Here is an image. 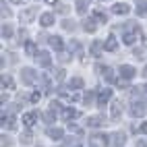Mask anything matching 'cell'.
<instances>
[{
    "instance_id": "obj_15",
    "label": "cell",
    "mask_w": 147,
    "mask_h": 147,
    "mask_svg": "<svg viewBox=\"0 0 147 147\" xmlns=\"http://www.w3.org/2000/svg\"><path fill=\"white\" fill-rule=\"evenodd\" d=\"M124 145V135L118 133V135H114V147H122Z\"/></svg>"
},
{
    "instance_id": "obj_18",
    "label": "cell",
    "mask_w": 147,
    "mask_h": 147,
    "mask_svg": "<svg viewBox=\"0 0 147 147\" xmlns=\"http://www.w3.org/2000/svg\"><path fill=\"white\" fill-rule=\"evenodd\" d=\"M48 135H50L52 139H60V137H62V131H60V129H50V131H48Z\"/></svg>"
},
{
    "instance_id": "obj_29",
    "label": "cell",
    "mask_w": 147,
    "mask_h": 147,
    "mask_svg": "<svg viewBox=\"0 0 147 147\" xmlns=\"http://www.w3.org/2000/svg\"><path fill=\"white\" fill-rule=\"evenodd\" d=\"M83 100H85V104H91V100H93V93H85V97H83Z\"/></svg>"
},
{
    "instance_id": "obj_9",
    "label": "cell",
    "mask_w": 147,
    "mask_h": 147,
    "mask_svg": "<svg viewBox=\"0 0 147 147\" xmlns=\"http://www.w3.org/2000/svg\"><path fill=\"white\" fill-rule=\"evenodd\" d=\"M102 48H104V44H102L100 40H95V42L91 44V54H93V56H100V52H102Z\"/></svg>"
},
{
    "instance_id": "obj_3",
    "label": "cell",
    "mask_w": 147,
    "mask_h": 147,
    "mask_svg": "<svg viewBox=\"0 0 147 147\" xmlns=\"http://www.w3.org/2000/svg\"><path fill=\"white\" fill-rule=\"evenodd\" d=\"M35 118H37V114H35V112H27V114L23 116V124L27 126V129H31V126L35 124Z\"/></svg>"
},
{
    "instance_id": "obj_8",
    "label": "cell",
    "mask_w": 147,
    "mask_h": 147,
    "mask_svg": "<svg viewBox=\"0 0 147 147\" xmlns=\"http://www.w3.org/2000/svg\"><path fill=\"white\" fill-rule=\"evenodd\" d=\"M110 114H112V118H118V116L122 114V104H120V102H114V104H112V112H110Z\"/></svg>"
},
{
    "instance_id": "obj_33",
    "label": "cell",
    "mask_w": 147,
    "mask_h": 147,
    "mask_svg": "<svg viewBox=\"0 0 147 147\" xmlns=\"http://www.w3.org/2000/svg\"><path fill=\"white\" fill-rule=\"evenodd\" d=\"M145 91H147V85H145Z\"/></svg>"
},
{
    "instance_id": "obj_10",
    "label": "cell",
    "mask_w": 147,
    "mask_h": 147,
    "mask_svg": "<svg viewBox=\"0 0 147 147\" xmlns=\"http://www.w3.org/2000/svg\"><path fill=\"white\" fill-rule=\"evenodd\" d=\"M145 112H147V104H145V102H141L139 108H137V106L133 108V114H135V116H143Z\"/></svg>"
},
{
    "instance_id": "obj_22",
    "label": "cell",
    "mask_w": 147,
    "mask_h": 147,
    "mask_svg": "<svg viewBox=\"0 0 147 147\" xmlns=\"http://www.w3.org/2000/svg\"><path fill=\"white\" fill-rule=\"evenodd\" d=\"M89 2V0H77V11L79 13H85V4Z\"/></svg>"
},
{
    "instance_id": "obj_23",
    "label": "cell",
    "mask_w": 147,
    "mask_h": 147,
    "mask_svg": "<svg viewBox=\"0 0 147 147\" xmlns=\"http://www.w3.org/2000/svg\"><path fill=\"white\" fill-rule=\"evenodd\" d=\"M87 124H89V126H100V124H102V120L97 118V116H93V118L87 120Z\"/></svg>"
},
{
    "instance_id": "obj_2",
    "label": "cell",
    "mask_w": 147,
    "mask_h": 147,
    "mask_svg": "<svg viewBox=\"0 0 147 147\" xmlns=\"http://www.w3.org/2000/svg\"><path fill=\"white\" fill-rule=\"evenodd\" d=\"M135 75H137V71H135L133 66H129V64L120 66V77H122V79H133Z\"/></svg>"
},
{
    "instance_id": "obj_7",
    "label": "cell",
    "mask_w": 147,
    "mask_h": 147,
    "mask_svg": "<svg viewBox=\"0 0 147 147\" xmlns=\"http://www.w3.org/2000/svg\"><path fill=\"white\" fill-rule=\"evenodd\" d=\"M50 46L54 48V50H62V48H64V44H62V37H50Z\"/></svg>"
},
{
    "instance_id": "obj_21",
    "label": "cell",
    "mask_w": 147,
    "mask_h": 147,
    "mask_svg": "<svg viewBox=\"0 0 147 147\" xmlns=\"http://www.w3.org/2000/svg\"><path fill=\"white\" fill-rule=\"evenodd\" d=\"M93 15H95L97 21H102V23H106V21H108V15H106V13H102V11H95Z\"/></svg>"
},
{
    "instance_id": "obj_30",
    "label": "cell",
    "mask_w": 147,
    "mask_h": 147,
    "mask_svg": "<svg viewBox=\"0 0 147 147\" xmlns=\"http://www.w3.org/2000/svg\"><path fill=\"white\" fill-rule=\"evenodd\" d=\"M141 131H143V133H147V122H145V124L141 126Z\"/></svg>"
},
{
    "instance_id": "obj_12",
    "label": "cell",
    "mask_w": 147,
    "mask_h": 147,
    "mask_svg": "<svg viewBox=\"0 0 147 147\" xmlns=\"http://www.w3.org/2000/svg\"><path fill=\"white\" fill-rule=\"evenodd\" d=\"M62 116H64L66 120H71V118H77V116H79V112H77V110H73V108H66V110L62 112Z\"/></svg>"
},
{
    "instance_id": "obj_14",
    "label": "cell",
    "mask_w": 147,
    "mask_h": 147,
    "mask_svg": "<svg viewBox=\"0 0 147 147\" xmlns=\"http://www.w3.org/2000/svg\"><path fill=\"white\" fill-rule=\"evenodd\" d=\"M135 40H139V31H137V33H126L124 35V44H135Z\"/></svg>"
},
{
    "instance_id": "obj_13",
    "label": "cell",
    "mask_w": 147,
    "mask_h": 147,
    "mask_svg": "<svg viewBox=\"0 0 147 147\" xmlns=\"http://www.w3.org/2000/svg\"><path fill=\"white\" fill-rule=\"evenodd\" d=\"M129 11H131V8L126 6V4H116V6H114V13H116V15H126Z\"/></svg>"
},
{
    "instance_id": "obj_16",
    "label": "cell",
    "mask_w": 147,
    "mask_h": 147,
    "mask_svg": "<svg viewBox=\"0 0 147 147\" xmlns=\"http://www.w3.org/2000/svg\"><path fill=\"white\" fill-rule=\"evenodd\" d=\"M71 87H73V89H81V87H83V79H79V77L71 79Z\"/></svg>"
},
{
    "instance_id": "obj_32",
    "label": "cell",
    "mask_w": 147,
    "mask_h": 147,
    "mask_svg": "<svg viewBox=\"0 0 147 147\" xmlns=\"http://www.w3.org/2000/svg\"><path fill=\"white\" fill-rule=\"evenodd\" d=\"M48 2H50V4H54V2H56V0H48Z\"/></svg>"
},
{
    "instance_id": "obj_6",
    "label": "cell",
    "mask_w": 147,
    "mask_h": 147,
    "mask_svg": "<svg viewBox=\"0 0 147 147\" xmlns=\"http://www.w3.org/2000/svg\"><path fill=\"white\" fill-rule=\"evenodd\" d=\"M116 46H118V44H116V37H114V35H110V37L106 40V44H104V50L114 52V50H116Z\"/></svg>"
},
{
    "instance_id": "obj_20",
    "label": "cell",
    "mask_w": 147,
    "mask_h": 147,
    "mask_svg": "<svg viewBox=\"0 0 147 147\" xmlns=\"http://www.w3.org/2000/svg\"><path fill=\"white\" fill-rule=\"evenodd\" d=\"M33 15H35V8H29L27 13H23V15H21V21H29V19H31Z\"/></svg>"
},
{
    "instance_id": "obj_27",
    "label": "cell",
    "mask_w": 147,
    "mask_h": 147,
    "mask_svg": "<svg viewBox=\"0 0 147 147\" xmlns=\"http://www.w3.org/2000/svg\"><path fill=\"white\" fill-rule=\"evenodd\" d=\"M147 11V2L145 0H139V13H145Z\"/></svg>"
},
{
    "instance_id": "obj_26",
    "label": "cell",
    "mask_w": 147,
    "mask_h": 147,
    "mask_svg": "<svg viewBox=\"0 0 147 147\" xmlns=\"http://www.w3.org/2000/svg\"><path fill=\"white\" fill-rule=\"evenodd\" d=\"M40 97H42V93H40V91H33V93H31V102H33V104H37V102H40Z\"/></svg>"
},
{
    "instance_id": "obj_1",
    "label": "cell",
    "mask_w": 147,
    "mask_h": 147,
    "mask_svg": "<svg viewBox=\"0 0 147 147\" xmlns=\"http://www.w3.org/2000/svg\"><path fill=\"white\" fill-rule=\"evenodd\" d=\"M112 97V89H104V91H100V95H97V106H106L108 104V100Z\"/></svg>"
},
{
    "instance_id": "obj_17",
    "label": "cell",
    "mask_w": 147,
    "mask_h": 147,
    "mask_svg": "<svg viewBox=\"0 0 147 147\" xmlns=\"http://www.w3.org/2000/svg\"><path fill=\"white\" fill-rule=\"evenodd\" d=\"M2 87H6V89H13V87H15L11 77H2Z\"/></svg>"
},
{
    "instance_id": "obj_28",
    "label": "cell",
    "mask_w": 147,
    "mask_h": 147,
    "mask_svg": "<svg viewBox=\"0 0 147 147\" xmlns=\"http://www.w3.org/2000/svg\"><path fill=\"white\" fill-rule=\"evenodd\" d=\"M56 79H58V81L64 79V71H62V68H58V71H56Z\"/></svg>"
},
{
    "instance_id": "obj_11",
    "label": "cell",
    "mask_w": 147,
    "mask_h": 147,
    "mask_svg": "<svg viewBox=\"0 0 147 147\" xmlns=\"http://www.w3.org/2000/svg\"><path fill=\"white\" fill-rule=\"evenodd\" d=\"M37 62H40V66H50V54H46V52H42L40 54V60H37Z\"/></svg>"
},
{
    "instance_id": "obj_19",
    "label": "cell",
    "mask_w": 147,
    "mask_h": 147,
    "mask_svg": "<svg viewBox=\"0 0 147 147\" xmlns=\"http://www.w3.org/2000/svg\"><path fill=\"white\" fill-rule=\"evenodd\" d=\"M25 50H27V54H29V56H33L37 48H35V44H33V42H27V46H25Z\"/></svg>"
},
{
    "instance_id": "obj_24",
    "label": "cell",
    "mask_w": 147,
    "mask_h": 147,
    "mask_svg": "<svg viewBox=\"0 0 147 147\" xmlns=\"http://www.w3.org/2000/svg\"><path fill=\"white\" fill-rule=\"evenodd\" d=\"M2 35H4V37H11V35H13V29L8 27V25H4V27H2Z\"/></svg>"
},
{
    "instance_id": "obj_5",
    "label": "cell",
    "mask_w": 147,
    "mask_h": 147,
    "mask_svg": "<svg viewBox=\"0 0 147 147\" xmlns=\"http://www.w3.org/2000/svg\"><path fill=\"white\" fill-rule=\"evenodd\" d=\"M40 23H42L44 27L54 25V15H52V13H44V15H42V19H40Z\"/></svg>"
},
{
    "instance_id": "obj_25",
    "label": "cell",
    "mask_w": 147,
    "mask_h": 147,
    "mask_svg": "<svg viewBox=\"0 0 147 147\" xmlns=\"http://www.w3.org/2000/svg\"><path fill=\"white\" fill-rule=\"evenodd\" d=\"M85 31H95V25H93V21H85Z\"/></svg>"
},
{
    "instance_id": "obj_31",
    "label": "cell",
    "mask_w": 147,
    "mask_h": 147,
    "mask_svg": "<svg viewBox=\"0 0 147 147\" xmlns=\"http://www.w3.org/2000/svg\"><path fill=\"white\" fill-rule=\"evenodd\" d=\"M11 2H15V4H19V2H23V0H11Z\"/></svg>"
},
{
    "instance_id": "obj_4",
    "label": "cell",
    "mask_w": 147,
    "mask_h": 147,
    "mask_svg": "<svg viewBox=\"0 0 147 147\" xmlns=\"http://www.w3.org/2000/svg\"><path fill=\"white\" fill-rule=\"evenodd\" d=\"M21 77H23V81L29 85V83H33V79H35V75H33V71L31 68H23L21 71Z\"/></svg>"
}]
</instances>
